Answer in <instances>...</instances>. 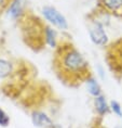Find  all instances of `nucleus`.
Wrapping results in <instances>:
<instances>
[{"instance_id":"1","label":"nucleus","mask_w":122,"mask_h":128,"mask_svg":"<svg viewBox=\"0 0 122 128\" xmlns=\"http://www.w3.org/2000/svg\"><path fill=\"white\" fill-rule=\"evenodd\" d=\"M53 66L61 80L72 87L84 82L92 76L89 62L70 42L59 44L55 49Z\"/></svg>"},{"instance_id":"2","label":"nucleus","mask_w":122,"mask_h":128,"mask_svg":"<svg viewBox=\"0 0 122 128\" xmlns=\"http://www.w3.org/2000/svg\"><path fill=\"white\" fill-rule=\"evenodd\" d=\"M20 26L22 28L23 37L25 42L30 48L37 50L38 48H42L44 40V28L46 25L42 24L38 18L34 15L27 14V11L20 20Z\"/></svg>"},{"instance_id":"3","label":"nucleus","mask_w":122,"mask_h":128,"mask_svg":"<svg viewBox=\"0 0 122 128\" xmlns=\"http://www.w3.org/2000/svg\"><path fill=\"white\" fill-rule=\"evenodd\" d=\"M89 35L91 41L96 46L106 47L108 44V36L105 32V26L102 21L98 18L90 20L89 23Z\"/></svg>"},{"instance_id":"4","label":"nucleus","mask_w":122,"mask_h":128,"mask_svg":"<svg viewBox=\"0 0 122 128\" xmlns=\"http://www.w3.org/2000/svg\"><path fill=\"white\" fill-rule=\"evenodd\" d=\"M42 15L46 20L49 22L50 24H52L53 26L59 28L61 30H68V22L67 18L57 10L56 8L51 7V6H46L42 8Z\"/></svg>"},{"instance_id":"5","label":"nucleus","mask_w":122,"mask_h":128,"mask_svg":"<svg viewBox=\"0 0 122 128\" xmlns=\"http://www.w3.org/2000/svg\"><path fill=\"white\" fill-rule=\"evenodd\" d=\"M96 9L122 18V0H97Z\"/></svg>"},{"instance_id":"6","label":"nucleus","mask_w":122,"mask_h":128,"mask_svg":"<svg viewBox=\"0 0 122 128\" xmlns=\"http://www.w3.org/2000/svg\"><path fill=\"white\" fill-rule=\"evenodd\" d=\"M8 15L15 21H20L21 18L26 13L25 10V0H11L7 9Z\"/></svg>"},{"instance_id":"7","label":"nucleus","mask_w":122,"mask_h":128,"mask_svg":"<svg viewBox=\"0 0 122 128\" xmlns=\"http://www.w3.org/2000/svg\"><path fill=\"white\" fill-rule=\"evenodd\" d=\"M31 122L38 128H52L54 125L53 120H51L49 115L38 110H35L31 113Z\"/></svg>"},{"instance_id":"8","label":"nucleus","mask_w":122,"mask_h":128,"mask_svg":"<svg viewBox=\"0 0 122 128\" xmlns=\"http://www.w3.org/2000/svg\"><path fill=\"white\" fill-rule=\"evenodd\" d=\"M93 103H94L96 113H97L99 116H105V115H107L109 112H110V106H109L108 102L106 100V97L104 94L95 97Z\"/></svg>"},{"instance_id":"9","label":"nucleus","mask_w":122,"mask_h":128,"mask_svg":"<svg viewBox=\"0 0 122 128\" xmlns=\"http://www.w3.org/2000/svg\"><path fill=\"white\" fill-rule=\"evenodd\" d=\"M44 40H46V44L52 49H56L59 46L56 30L48 25H46V28H44Z\"/></svg>"},{"instance_id":"10","label":"nucleus","mask_w":122,"mask_h":128,"mask_svg":"<svg viewBox=\"0 0 122 128\" xmlns=\"http://www.w3.org/2000/svg\"><path fill=\"white\" fill-rule=\"evenodd\" d=\"M85 84H86V88H88V91L89 94L92 96V97H98V96L103 94L102 92V87L101 85L98 84L97 79H96L94 76H90V77L85 80Z\"/></svg>"},{"instance_id":"11","label":"nucleus","mask_w":122,"mask_h":128,"mask_svg":"<svg viewBox=\"0 0 122 128\" xmlns=\"http://www.w3.org/2000/svg\"><path fill=\"white\" fill-rule=\"evenodd\" d=\"M14 71V65L10 60L0 58V79L7 78Z\"/></svg>"},{"instance_id":"12","label":"nucleus","mask_w":122,"mask_h":128,"mask_svg":"<svg viewBox=\"0 0 122 128\" xmlns=\"http://www.w3.org/2000/svg\"><path fill=\"white\" fill-rule=\"evenodd\" d=\"M109 106H110V111L112 113H115L119 117H122V108L118 101H116V100L110 101L109 102Z\"/></svg>"},{"instance_id":"13","label":"nucleus","mask_w":122,"mask_h":128,"mask_svg":"<svg viewBox=\"0 0 122 128\" xmlns=\"http://www.w3.org/2000/svg\"><path fill=\"white\" fill-rule=\"evenodd\" d=\"M10 125V116L0 108V126L8 127Z\"/></svg>"},{"instance_id":"14","label":"nucleus","mask_w":122,"mask_h":128,"mask_svg":"<svg viewBox=\"0 0 122 128\" xmlns=\"http://www.w3.org/2000/svg\"><path fill=\"white\" fill-rule=\"evenodd\" d=\"M10 2H11V0H0V12H2V11H4L5 9H8Z\"/></svg>"},{"instance_id":"15","label":"nucleus","mask_w":122,"mask_h":128,"mask_svg":"<svg viewBox=\"0 0 122 128\" xmlns=\"http://www.w3.org/2000/svg\"><path fill=\"white\" fill-rule=\"evenodd\" d=\"M98 75L99 76H101V78L102 79H104L105 78V76H104V72H103V68H102V66H98Z\"/></svg>"},{"instance_id":"16","label":"nucleus","mask_w":122,"mask_h":128,"mask_svg":"<svg viewBox=\"0 0 122 128\" xmlns=\"http://www.w3.org/2000/svg\"><path fill=\"white\" fill-rule=\"evenodd\" d=\"M52 128H62V126H61V125H57V124H54Z\"/></svg>"}]
</instances>
